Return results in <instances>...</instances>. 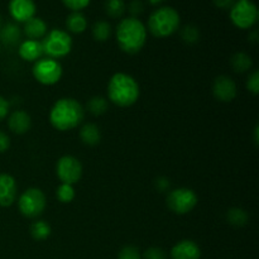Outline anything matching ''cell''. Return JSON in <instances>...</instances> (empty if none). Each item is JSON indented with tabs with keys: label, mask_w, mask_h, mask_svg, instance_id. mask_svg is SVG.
Wrapping results in <instances>:
<instances>
[{
	"label": "cell",
	"mask_w": 259,
	"mask_h": 259,
	"mask_svg": "<svg viewBox=\"0 0 259 259\" xmlns=\"http://www.w3.org/2000/svg\"><path fill=\"white\" fill-rule=\"evenodd\" d=\"M235 0H214L215 7L219 9H230L234 5Z\"/></svg>",
	"instance_id": "8d00e7d4"
},
{
	"label": "cell",
	"mask_w": 259,
	"mask_h": 259,
	"mask_svg": "<svg viewBox=\"0 0 259 259\" xmlns=\"http://www.w3.org/2000/svg\"><path fill=\"white\" fill-rule=\"evenodd\" d=\"M9 109H10L9 101L0 95V121L4 120V119L7 118L8 114H9Z\"/></svg>",
	"instance_id": "836d02e7"
},
{
	"label": "cell",
	"mask_w": 259,
	"mask_h": 259,
	"mask_svg": "<svg viewBox=\"0 0 259 259\" xmlns=\"http://www.w3.org/2000/svg\"><path fill=\"white\" fill-rule=\"evenodd\" d=\"M85 110L77 100L72 98H63L53 104L50 111V121L55 129L67 132L82 123Z\"/></svg>",
	"instance_id": "6da1fadb"
},
{
	"label": "cell",
	"mask_w": 259,
	"mask_h": 259,
	"mask_svg": "<svg viewBox=\"0 0 259 259\" xmlns=\"http://www.w3.org/2000/svg\"><path fill=\"white\" fill-rule=\"evenodd\" d=\"M139 85L136 78L124 72L113 75L108 83V98L120 108H128L137 103L139 99Z\"/></svg>",
	"instance_id": "3957f363"
},
{
	"label": "cell",
	"mask_w": 259,
	"mask_h": 259,
	"mask_svg": "<svg viewBox=\"0 0 259 259\" xmlns=\"http://www.w3.org/2000/svg\"><path fill=\"white\" fill-rule=\"evenodd\" d=\"M197 205V195L187 187L171 190L167 195V206L175 214L185 215L192 211Z\"/></svg>",
	"instance_id": "ba28073f"
},
{
	"label": "cell",
	"mask_w": 259,
	"mask_h": 259,
	"mask_svg": "<svg viewBox=\"0 0 259 259\" xmlns=\"http://www.w3.org/2000/svg\"><path fill=\"white\" fill-rule=\"evenodd\" d=\"M144 10V5L141 0H133L129 4V13L132 14V17L137 18L138 15H141Z\"/></svg>",
	"instance_id": "d6a6232c"
},
{
	"label": "cell",
	"mask_w": 259,
	"mask_h": 259,
	"mask_svg": "<svg viewBox=\"0 0 259 259\" xmlns=\"http://www.w3.org/2000/svg\"><path fill=\"white\" fill-rule=\"evenodd\" d=\"M0 53H2V45H0Z\"/></svg>",
	"instance_id": "b9f144b4"
},
{
	"label": "cell",
	"mask_w": 259,
	"mask_h": 259,
	"mask_svg": "<svg viewBox=\"0 0 259 259\" xmlns=\"http://www.w3.org/2000/svg\"><path fill=\"white\" fill-rule=\"evenodd\" d=\"M80 138L83 144L86 146L94 147L100 143L101 141V132L98 125L95 124L88 123L80 129Z\"/></svg>",
	"instance_id": "d6986e66"
},
{
	"label": "cell",
	"mask_w": 259,
	"mask_h": 259,
	"mask_svg": "<svg viewBox=\"0 0 259 259\" xmlns=\"http://www.w3.org/2000/svg\"><path fill=\"white\" fill-rule=\"evenodd\" d=\"M66 27H67L68 32L81 34L88 28V19L81 12H72L66 18Z\"/></svg>",
	"instance_id": "ffe728a7"
},
{
	"label": "cell",
	"mask_w": 259,
	"mask_h": 259,
	"mask_svg": "<svg viewBox=\"0 0 259 259\" xmlns=\"http://www.w3.org/2000/svg\"><path fill=\"white\" fill-rule=\"evenodd\" d=\"M3 27V20H2V17H0V28Z\"/></svg>",
	"instance_id": "60d3db41"
},
{
	"label": "cell",
	"mask_w": 259,
	"mask_h": 259,
	"mask_svg": "<svg viewBox=\"0 0 259 259\" xmlns=\"http://www.w3.org/2000/svg\"><path fill=\"white\" fill-rule=\"evenodd\" d=\"M227 220L229 224H232L233 227H244L249 222V215L245 211L244 209H240V207H233L228 211L227 214Z\"/></svg>",
	"instance_id": "603a6c76"
},
{
	"label": "cell",
	"mask_w": 259,
	"mask_h": 259,
	"mask_svg": "<svg viewBox=\"0 0 259 259\" xmlns=\"http://www.w3.org/2000/svg\"><path fill=\"white\" fill-rule=\"evenodd\" d=\"M230 20L239 29H249L257 23V5L250 0H238L230 8Z\"/></svg>",
	"instance_id": "52a82bcc"
},
{
	"label": "cell",
	"mask_w": 259,
	"mask_h": 259,
	"mask_svg": "<svg viewBox=\"0 0 259 259\" xmlns=\"http://www.w3.org/2000/svg\"><path fill=\"white\" fill-rule=\"evenodd\" d=\"M116 42L120 50L128 55L141 52L147 40V28L138 18H124L116 27Z\"/></svg>",
	"instance_id": "7a4b0ae2"
},
{
	"label": "cell",
	"mask_w": 259,
	"mask_h": 259,
	"mask_svg": "<svg viewBox=\"0 0 259 259\" xmlns=\"http://www.w3.org/2000/svg\"><path fill=\"white\" fill-rule=\"evenodd\" d=\"M200 257H201V250L194 240H181L171 249L172 259H200Z\"/></svg>",
	"instance_id": "5bb4252c"
},
{
	"label": "cell",
	"mask_w": 259,
	"mask_h": 259,
	"mask_svg": "<svg viewBox=\"0 0 259 259\" xmlns=\"http://www.w3.org/2000/svg\"><path fill=\"white\" fill-rule=\"evenodd\" d=\"M22 33L27 35L28 39H43V37L47 34V23L40 19V18L33 17L24 23V28H23Z\"/></svg>",
	"instance_id": "ac0fdd59"
},
{
	"label": "cell",
	"mask_w": 259,
	"mask_h": 259,
	"mask_svg": "<svg viewBox=\"0 0 259 259\" xmlns=\"http://www.w3.org/2000/svg\"><path fill=\"white\" fill-rule=\"evenodd\" d=\"M35 4L33 0H10L9 14L18 23H25L35 14Z\"/></svg>",
	"instance_id": "7c38bea8"
},
{
	"label": "cell",
	"mask_w": 259,
	"mask_h": 259,
	"mask_svg": "<svg viewBox=\"0 0 259 259\" xmlns=\"http://www.w3.org/2000/svg\"><path fill=\"white\" fill-rule=\"evenodd\" d=\"M230 66L237 73H244L253 67V60L248 53L237 52L230 58Z\"/></svg>",
	"instance_id": "44dd1931"
},
{
	"label": "cell",
	"mask_w": 259,
	"mask_h": 259,
	"mask_svg": "<svg viewBox=\"0 0 259 259\" xmlns=\"http://www.w3.org/2000/svg\"><path fill=\"white\" fill-rule=\"evenodd\" d=\"M247 89L253 95L259 94V71H253L247 80Z\"/></svg>",
	"instance_id": "f546056e"
},
{
	"label": "cell",
	"mask_w": 259,
	"mask_h": 259,
	"mask_svg": "<svg viewBox=\"0 0 259 259\" xmlns=\"http://www.w3.org/2000/svg\"><path fill=\"white\" fill-rule=\"evenodd\" d=\"M18 187L15 179L8 174H0V206H12L17 200Z\"/></svg>",
	"instance_id": "4fadbf2b"
},
{
	"label": "cell",
	"mask_w": 259,
	"mask_h": 259,
	"mask_svg": "<svg viewBox=\"0 0 259 259\" xmlns=\"http://www.w3.org/2000/svg\"><path fill=\"white\" fill-rule=\"evenodd\" d=\"M181 38L187 45H195L200 39V30L199 28L192 24L185 25L184 29L181 30Z\"/></svg>",
	"instance_id": "4316f807"
},
{
	"label": "cell",
	"mask_w": 259,
	"mask_h": 259,
	"mask_svg": "<svg viewBox=\"0 0 259 259\" xmlns=\"http://www.w3.org/2000/svg\"><path fill=\"white\" fill-rule=\"evenodd\" d=\"M40 43L43 55L53 60L66 57L72 50V38L66 30L62 29H52L47 32Z\"/></svg>",
	"instance_id": "5b68a950"
},
{
	"label": "cell",
	"mask_w": 259,
	"mask_h": 259,
	"mask_svg": "<svg viewBox=\"0 0 259 259\" xmlns=\"http://www.w3.org/2000/svg\"><path fill=\"white\" fill-rule=\"evenodd\" d=\"M181 18L171 7H161L154 10L148 19V29L157 38H167L179 30Z\"/></svg>",
	"instance_id": "277c9868"
},
{
	"label": "cell",
	"mask_w": 259,
	"mask_h": 259,
	"mask_svg": "<svg viewBox=\"0 0 259 259\" xmlns=\"http://www.w3.org/2000/svg\"><path fill=\"white\" fill-rule=\"evenodd\" d=\"M164 0H148V3L151 5H159V4H162Z\"/></svg>",
	"instance_id": "f35d334b"
},
{
	"label": "cell",
	"mask_w": 259,
	"mask_h": 259,
	"mask_svg": "<svg viewBox=\"0 0 259 259\" xmlns=\"http://www.w3.org/2000/svg\"><path fill=\"white\" fill-rule=\"evenodd\" d=\"M10 147V138L7 133L0 131V153H4L9 149Z\"/></svg>",
	"instance_id": "e575fe53"
},
{
	"label": "cell",
	"mask_w": 259,
	"mask_h": 259,
	"mask_svg": "<svg viewBox=\"0 0 259 259\" xmlns=\"http://www.w3.org/2000/svg\"><path fill=\"white\" fill-rule=\"evenodd\" d=\"M237 85H235L234 80L229 76H218L212 83V94H214L215 99L222 103H230L237 96Z\"/></svg>",
	"instance_id": "8fae6325"
},
{
	"label": "cell",
	"mask_w": 259,
	"mask_h": 259,
	"mask_svg": "<svg viewBox=\"0 0 259 259\" xmlns=\"http://www.w3.org/2000/svg\"><path fill=\"white\" fill-rule=\"evenodd\" d=\"M169 186H171V184H169V180L167 177H159V179L156 180V187L161 192L167 191Z\"/></svg>",
	"instance_id": "d590c367"
},
{
	"label": "cell",
	"mask_w": 259,
	"mask_h": 259,
	"mask_svg": "<svg viewBox=\"0 0 259 259\" xmlns=\"http://www.w3.org/2000/svg\"><path fill=\"white\" fill-rule=\"evenodd\" d=\"M111 27L106 20H98L93 25V37L98 42H105L110 38Z\"/></svg>",
	"instance_id": "d4e9b609"
},
{
	"label": "cell",
	"mask_w": 259,
	"mask_h": 259,
	"mask_svg": "<svg viewBox=\"0 0 259 259\" xmlns=\"http://www.w3.org/2000/svg\"><path fill=\"white\" fill-rule=\"evenodd\" d=\"M51 233H52L51 225L47 222H45V220H37L30 227V235H32L33 239L38 240V242L48 239Z\"/></svg>",
	"instance_id": "7402d4cb"
},
{
	"label": "cell",
	"mask_w": 259,
	"mask_h": 259,
	"mask_svg": "<svg viewBox=\"0 0 259 259\" xmlns=\"http://www.w3.org/2000/svg\"><path fill=\"white\" fill-rule=\"evenodd\" d=\"M56 174L61 184L73 185L82 177V164L76 157L63 156L57 161Z\"/></svg>",
	"instance_id": "30bf717a"
},
{
	"label": "cell",
	"mask_w": 259,
	"mask_h": 259,
	"mask_svg": "<svg viewBox=\"0 0 259 259\" xmlns=\"http://www.w3.org/2000/svg\"><path fill=\"white\" fill-rule=\"evenodd\" d=\"M46 196L42 190L30 187L25 190L18 199V207L22 215L28 219H35L40 217L46 209Z\"/></svg>",
	"instance_id": "8992f818"
},
{
	"label": "cell",
	"mask_w": 259,
	"mask_h": 259,
	"mask_svg": "<svg viewBox=\"0 0 259 259\" xmlns=\"http://www.w3.org/2000/svg\"><path fill=\"white\" fill-rule=\"evenodd\" d=\"M142 259H167V254L162 248L151 247L143 253Z\"/></svg>",
	"instance_id": "4dcf8cb0"
},
{
	"label": "cell",
	"mask_w": 259,
	"mask_h": 259,
	"mask_svg": "<svg viewBox=\"0 0 259 259\" xmlns=\"http://www.w3.org/2000/svg\"><path fill=\"white\" fill-rule=\"evenodd\" d=\"M126 10V5L124 0H106L105 2V12L110 18L118 19L123 17Z\"/></svg>",
	"instance_id": "484cf974"
},
{
	"label": "cell",
	"mask_w": 259,
	"mask_h": 259,
	"mask_svg": "<svg viewBox=\"0 0 259 259\" xmlns=\"http://www.w3.org/2000/svg\"><path fill=\"white\" fill-rule=\"evenodd\" d=\"M18 53L22 60L28 61V62H35L43 56V48L40 40L27 39L20 42L18 46Z\"/></svg>",
	"instance_id": "2e32d148"
},
{
	"label": "cell",
	"mask_w": 259,
	"mask_h": 259,
	"mask_svg": "<svg viewBox=\"0 0 259 259\" xmlns=\"http://www.w3.org/2000/svg\"><path fill=\"white\" fill-rule=\"evenodd\" d=\"M118 259H142V254L138 248L134 245H125L119 252Z\"/></svg>",
	"instance_id": "f1b7e54d"
},
{
	"label": "cell",
	"mask_w": 259,
	"mask_h": 259,
	"mask_svg": "<svg viewBox=\"0 0 259 259\" xmlns=\"http://www.w3.org/2000/svg\"><path fill=\"white\" fill-rule=\"evenodd\" d=\"M108 108H109L108 99L103 98V96H93V98L88 101L89 113H91L95 116L103 115L104 113H106Z\"/></svg>",
	"instance_id": "cb8c5ba5"
},
{
	"label": "cell",
	"mask_w": 259,
	"mask_h": 259,
	"mask_svg": "<svg viewBox=\"0 0 259 259\" xmlns=\"http://www.w3.org/2000/svg\"><path fill=\"white\" fill-rule=\"evenodd\" d=\"M33 76L42 85H55L62 77V66L57 60L43 57L33 65Z\"/></svg>",
	"instance_id": "9c48e42d"
},
{
	"label": "cell",
	"mask_w": 259,
	"mask_h": 259,
	"mask_svg": "<svg viewBox=\"0 0 259 259\" xmlns=\"http://www.w3.org/2000/svg\"><path fill=\"white\" fill-rule=\"evenodd\" d=\"M56 196L60 200L62 204H68L75 199V190H73L72 185L68 184H61L58 186L57 191H56Z\"/></svg>",
	"instance_id": "83f0119b"
},
{
	"label": "cell",
	"mask_w": 259,
	"mask_h": 259,
	"mask_svg": "<svg viewBox=\"0 0 259 259\" xmlns=\"http://www.w3.org/2000/svg\"><path fill=\"white\" fill-rule=\"evenodd\" d=\"M22 29L15 23H7L0 28V45L5 47H17L22 42Z\"/></svg>",
	"instance_id": "e0dca14e"
},
{
	"label": "cell",
	"mask_w": 259,
	"mask_h": 259,
	"mask_svg": "<svg viewBox=\"0 0 259 259\" xmlns=\"http://www.w3.org/2000/svg\"><path fill=\"white\" fill-rule=\"evenodd\" d=\"M254 142L255 144H258V126H255L254 129Z\"/></svg>",
	"instance_id": "ab89813d"
},
{
	"label": "cell",
	"mask_w": 259,
	"mask_h": 259,
	"mask_svg": "<svg viewBox=\"0 0 259 259\" xmlns=\"http://www.w3.org/2000/svg\"><path fill=\"white\" fill-rule=\"evenodd\" d=\"M248 39H249V42H252V43H257L258 39H259V35H258L257 30H254V32L250 33L249 37H248Z\"/></svg>",
	"instance_id": "74e56055"
},
{
	"label": "cell",
	"mask_w": 259,
	"mask_h": 259,
	"mask_svg": "<svg viewBox=\"0 0 259 259\" xmlns=\"http://www.w3.org/2000/svg\"><path fill=\"white\" fill-rule=\"evenodd\" d=\"M90 2L91 0H62L63 5L72 12H80L85 9L90 4Z\"/></svg>",
	"instance_id": "1f68e13d"
},
{
	"label": "cell",
	"mask_w": 259,
	"mask_h": 259,
	"mask_svg": "<svg viewBox=\"0 0 259 259\" xmlns=\"http://www.w3.org/2000/svg\"><path fill=\"white\" fill-rule=\"evenodd\" d=\"M8 126L14 134L22 136V134H25L30 129L32 119H30V115L27 111L15 110L10 114L9 119H8Z\"/></svg>",
	"instance_id": "9a60e30c"
}]
</instances>
